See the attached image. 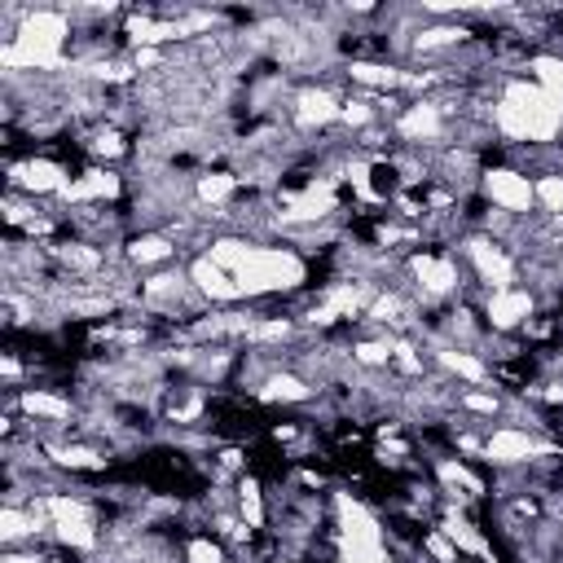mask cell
I'll return each instance as SVG.
<instances>
[{
	"label": "cell",
	"instance_id": "cell-20",
	"mask_svg": "<svg viewBox=\"0 0 563 563\" xmlns=\"http://www.w3.org/2000/svg\"><path fill=\"white\" fill-rule=\"evenodd\" d=\"M88 150H92L97 158H119L128 145H123V132H119V128H97L92 141H88Z\"/></svg>",
	"mask_w": 563,
	"mask_h": 563
},
{
	"label": "cell",
	"instance_id": "cell-24",
	"mask_svg": "<svg viewBox=\"0 0 563 563\" xmlns=\"http://www.w3.org/2000/svg\"><path fill=\"white\" fill-rule=\"evenodd\" d=\"M220 466H224V471H238V466H242V453H238V449H224V453H220Z\"/></svg>",
	"mask_w": 563,
	"mask_h": 563
},
{
	"label": "cell",
	"instance_id": "cell-10",
	"mask_svg": "<svg viewBox=\"0 0 563 563\" xmlns=\"http://www.w3.org/2000/svg\"><path fill=\"white\" fill-rule=\"evenodd\" d=\"M176 251H180V246H176L172 233H163V229H145V233H132V238H128L123 260H128V268H150V264H167Z\"/></svg>",
	"mask_w": 563,
	"mask_h": 563
},
{
	"label": "cell",
	"instance_id": "cell-17",
	"mask_svg": "<svg viewBox=\"0 0 563 563\" xmlns=\"http://www.w3.org/2000/svg\"><path fill=\"white\" fill-rule=\"evenodd\" d=\"M238 519H242L251 532L264 528V519H268V510H264V488H260V479H251V475L238 479Z\"/></svg>",
	"mask_w": 563,
	"mask_h": 563
},
{
	"label": "cell",
	"instance_id": "cell-7",
	"mask_svg": "<svg viewBox=\"0 0 563 563\" xmlns=\"http://www.w3.org/2000/svg\"><path fill=\"white\" fill-rule=\"evenodd\" d=\"M409 277L422 290V299H449L462 282V268L449 255H427L422 251V255H409Z\"/></svg>",
	"mask_w": 563,
	"mask_h": 563
},
{
	"label": "cell",
	"instance_id": "cell-16",
	"mask_svg": "<svg viewBox=\"0 0 563 563\" xmlns=\"http://www.w3.org/2000/svg\"><path fill=\"white\" fill-rule=\"evenodd\" d=\"M48 453H53V462L57 466H70V471H106V453H97L92 444H48Z\"/></svg>",
	"mask_w": 563,
	"mask_h": 563
},
{
	"label": "cell",
	"instance_id": "cell-21",
	"mask_svg": "<svg viewBox=\"0 0 563 563\" xmlns=\"http://www.w3.org/2000/svg\"><path fill=\"white\" fill-rule=\"evenodd\" d=\"M185 563H229V559H224V545H220V541L194 537V541L185 545Z\"/></svg>",
	"mask_w": 563,
	"mask_h": 563
},
{
	"label": "cell",
	"instance_id": "cell-13",
	"mask_svg": "<svg viewBox=\"0 0 563 563\" xmlns=\"http://www.w3.org/2000/svg\"><path fill=\"white\" fill-rule=\"evenodd\" d=\"M435 361H440V369H449V374H457V378H466V383H488V365H484V356L479 352H471V347H453V343H440L435 347Z\"/></svg>",
	"mask_w": 563,
	"mask_h": 563
},
{
	"label": "cell",
	"instance_id": "cell-19",
	"mask_svg": "<svg viewBox=\"0 0 563 563\" xmlns=\"http://www.w3.org/2000/svg\"><path fill=\"white\" fill-rule=\"evenodd\" d=\"M457 409H462V413H479V418H497V413L506 409V400H501L497 391H475V387H466V391H457Z\"/></svg>",
	"mask_w": 563,
	"mask_h": 563
},
{
	"label": "cell",
	"instance_id": "cell-11",
	"mask_svg": "<svg viewBox=\"0 0 563 563\" xmlns=\"http://www.w3.org/2000/svg\"><path fill=\"white\" fill-rule=\"evenodd\" d=\"M312 391H317V387H312L299 369H290V365H286V369H273V374L255 387V396H260L264 405H277V400H282V405H303V400H312Z\"/></svg>",
	"mask_w": 563,
	"mask_h": 563
},
{
	"label": "cell",
	"instance_id": "cell-18",
	"mask_svg": "<svg viewBox=\"0 0 563 563\" xmlns=\"http://www.w3.org/2000/svg\"><path fill=\"white\" fill-rule=\"evenodd\" d=\"M532 194H537V207L545 216H563V167L559 172H541L532 180Z\"/></svg>",
	"mask_w": 563,
	"mask_h": 563
},
{
	"label": "cell",
	"instance_id": "cell-15",
	"mask_svg": "<svg viewBox=\"0 0 563 563\" xmlns=\"http://www.w3.org/2000/svg\"><path fill=\"white\" fill-rule=\"evenodd\" d=\"M528 70H532V84H537L554 106H563V57H559V53H532V57H528Z\"/></svg>",
	"mask_w": 563,
	"mask_h": 563
},
{
	"label": "cell",
	"instance_id": "cell-23",
	"mask_svg": "<svg viewBox=\"0 0 563 563\" xmlns=\"http://www.w3.org/2000/svg\"><path fill=\"white\" fill-rule=\"evenodd\" d=\"M0 563H44V559H40L35 550H31V554H22V550L13 545V550H4V559H0Z\"/></svg>",
	"mask_w": 563,
	"mask_h": 563
},
{
	"label": "cell",
	"instance_id": "cell-2",
	"mask_svg": "<svg viewBox=\"0 0 563 563\" xmlns=\"http://www.w3.org/2000/svg\"><path fill=\"white\" fill-rule=\"evenodd\" d=\"M501 101H510L519 114H523V132H528V145H554L559 132H563V106H554L532 79L523 75H510L497 92Z\"/></svg>",
	"mask_w": 563,
	"mask_h": 563
},
{
	"label": "cell",
	"instance_id": "cell-22",
	"mask_svg": "<svg viewBox=\"0 0 563 563\" xmlns=\"http://www.w3.org/2000/svg\"><path fill=\"white\" fill-rule=\"evenodd\" d=\"M422 554H431L435 563H462V559H457V545H453L440 528H431V532L422 537Z\"/></svg>",
	"mask_w": 563,
	"mask_h": 563
},
{
	"label": "cell",
	"instance_id": "cell-9",
	"mask_svg": "<svg viewBox=\"0 0 563 563\" xmlns=\"http://www.w3.org/2000/svg\"><path fill=\"white\" fill-rule=\"evenodd\" d=\"M189 282H194V290H198L202 299H211V303H238V299H242L233 273H224L211 255H194V260H189Z\"/></svg>",
	"mask_w": 563,
	"mask_h": 563
},
{
	"label": "cell",
	"instance_id": "cell-14",
	"mask_svg": "<svg viewBox=\"0 0 563 563\" xmlns=\"http://www.w3.org/2000/svg\"><path fill=\"white\" fill-rule=\"evenodd\" d=\"M238 189H242V176H238V172H202V176L194 180V202H198V207H220V202H229Z\"/></svg>",
	"mask_w": 563,
	"mask_h": 563
},
{
	"label": "cell",
	"instance_id": "cell-25",
	"mask_svg": "<svg viewBox=\"0 0 563 563\" xmlns=\"http://www.w3.org/2000/svg\"><path fill=\"white\" fill-rule=\"evenodd\" d=\"M18 374H22V365H18L13 356H4V378H9V383H18Z\"/></svg>",
	"mask_w": 563,
	"mask_h": 563
},
{
	"label": "cell",
	"instance_id": "cell-6",
	"mask_svg": "<svg viewBox=\"0 0 563 563\" xmlns=\"http://www.w3.org/2000/svg\"><path fill=\"white\" fill-rule=\"evenodd\" d=\"M286 114H290V123H295V128L317 132V128H330V123H339V119H343V101H339L325 84H303L299 92H290Z\"/></svg>",
	"mask_w": 563,
	"mask_h": 563
},
{
	"label": "cell",
	"instance_id": "cell-4",
	"mask_svg": "<svg viewBox=\"0 0 563 563\" xmlns=\"http://www.w3.org/2000/svg\"><path fill=\"white\" fill-rule=\"evenodd\" d=\"M550 453H559L554 444H545V440H537L528 427H493L488 435H484V462L488 466H501V471H510V466H528V462H537V457H550Z\"/></svg>",
	"mask_w": 563,
	"mask_h": 563
},
{
	"label": "cell",
	"instance_id": "cell-12",
	"mask_svg": "<svg viewBox=\"0 0 563 563\" xmlns=\"http://www.w3.org/2000/svg\"><path fill=\"white\" fill-rule=\"evenodd\" d=\"M13 405H18L26 418H44L48 427H66V422H70V413H75L66 396L44 391V387H26V391H18V396H13Z\"/></svg>",
	"mask_w": 563,
	"mask_h": 563
},
{
	"label": "cell",
	"instance_id": "cell-8",
	"mask_svg": "<svg viewBox=\"0 0 563 563\" xmlns=\"http://www.w3.org/2000/svg\"><path fill=\"white\" fill-rule=\"evenodd\" d=\"M9 185H13V189H26V194H62L70 180H66V167H62V163L35 154V158L9 167Z\"/></svg>",
	"mask_w": 563,
	"mask_h": 563
},
{
	"label": "cell",
	"instance_id": "cell-26",
	"mask_svg": "<svg viewBox=\"0 0 563 563\" xmlns=\"http://www.w3.org/2000/svg\"><path fill=\"white\" fill-rule=\"evenodd\" d=\"M273 563H295V559H273Z\"/></svg>",
	"mask_w": 563,
	"mask_h": 563
},
{
	"label": "cell",
	"instance_id": "cell-5",
	"mask_svg": "<svg viewBox=\"0 0 563 563\" xmlns=\"http://www.w3.org/2000/svg\"><path fill=\"white\" fill-rule=\"evenodd\" d=\"M537 312V295L528 286H506V290H488L484 295V321L493 334H515V330H528Z\"/></svg>",
	"mask_w": 563,
	"mask_h": 563
},
{
	"label": "cell",
	"instance_id": "cell-3",
	"mask_svg": "<svg viewBox=\"0 0 563 563\" xmlns=\"http://www.w3.org/2000/svg\"><path fill=\"white\" fill-rule=\"evenodd\" d=\"M479 194H484L497 211H506V216H515V220H528V216L537 211L532 180H528V172H519V167H488V172H479Z\"/></svg>",
	"mask_w": 563,
	"mask_h": 563
},
{
	"label": "cell",
	"instance_id": "cell-1",
	"mask_svg": "<svg viewBox=\"0 0 563 563\" xmlns=\"http://www.w3.org/2000/svg\"><path fill=\"white\" fill-rule=\"evenodd\" d=\"M233 282H238L242 299L295 290L303 282V255L295 246H255V255L233 273Z\"/></svg>",
	"mask_w": 563,
	"mask_h": 563
}]
</instances>
